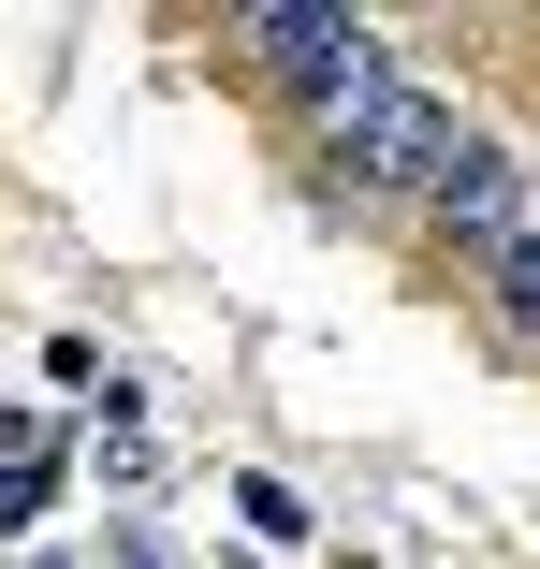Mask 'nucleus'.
<instances>
[{
  "label": "nucleus",
  "mask_w": 540,
  "mask_h": 569,
  "mask_svg": "<svg viewBox=\"0 0 540 569\" xmlns=\"http://www.w3.org/2000/svg\"><path fill=\"white\" fill-rule=\"evenodd\" d=\"M321 132H337V161H351V176H380V190H423V204H439V190L468 176V132H453V102L423 88V73H380V88H366V102H337Z\"/></svg>",
  "instance_id": "obj_1"
},
{
  "label": "nucleus",
  "mask_w": 540,
  "mask_h": 569,
  "mask_svg": "<svg viewBox=\"0 0 540 569\" xmlns=\"http://www.w3.org/2000/svg\"><path fill=\"white\" fill-rule=\"evenodd\" d=\"M234 44H249L263 73H292L321 118H337V102H366L380 73H409V59H394L366 16H307V0H263V16H234Z\"/></svg>",
  "instance_id": "obj_2"
},
{
  "label": "nucleus",
  "mask_w": 540,
  "mask_h": 569,
  "mask_svg": "<svg viewBox=\"0 0 540 569\" xmlns=\"http://www.w3.org/2000/svg\"><path fill=\"white\" fill-rule=\"evenodd\" d=\"M482 278H497V307H511V321H526V336H540V219H526V234H511V249H497V263H482Z\"/></svg>",
  "instance_id": "obj_3"
},
{
  "label": "nucleus",
  "mask_w": 540,
  "mask_h": 569,
  "mask_svg": "<svg viewBox=\"0 0 540 569\" xmlns=\"http://www.w3.org/2000/svg\"><path fill=\"white\" fill-rule=\"evenodd\" d=\"M234 511H249V540H307V497L292 482H234Z\"/></svg>",
  "instance_id": "obj_4"
}]
</instances>
